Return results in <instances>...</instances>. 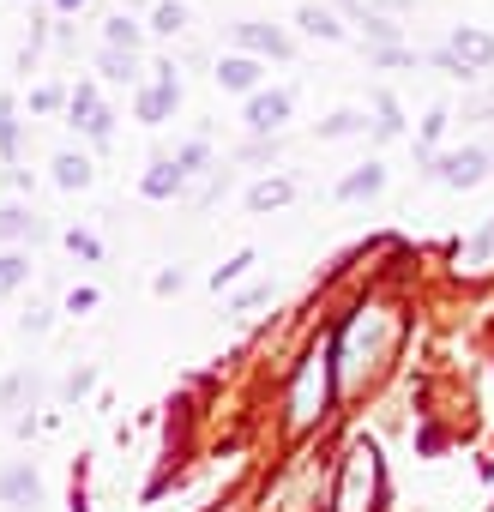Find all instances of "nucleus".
<instances>
[{
	"label": "nucleus",
	"mask_w": 494,
	"mask_h": 512,
	"mask_svg": "<svg viewBox=\"0 0 494 512\" xmlns=\"http://www.w3.org/2000/svg\"><path fill=\"white\" fill-rule=\"evenodd\" d=\"M332 344H320V350H308V362H302V374H296V386H290V428H314V416L326 410V398H332Z\"/></svg>",
	"instance_id": "1"
},
{
	"label": "nucleus",
	"mask_w": 494,
	"mask_h": 512,
	"mask_svg": "<svg viewBox=\"0 0 494 512\" xmlns=\"http://www.w3.org/2000/svg\"><path fill=\"white\" fill-rule=\"evenodd\" d=\"M434 67L470 85L476 73H488V67H494V37H488V31H476V25H458V31L446 37V49H434Z\"/></svg>",
	"instance_id": "2"
},
{
	"label": "nucleus",
	"mask_w": 494,
	"mask_h": 512,
	"mask_svg": "<svg viewBox=\"0 0 494 512\" xmlns=\"http://www.w3.org/2000/svg\"><path fill=\"white\" fill-rule=\"evenodd\" d=\"M488 169H494V151H482V145H458V151L428 157V175L440 187H476V181H488Z\"/></svg>",
	"instance_id": "3"
},
{
	"label": "nucleus",
	"mask_w": 494,
	"mask_h": 512,
	"mask_svg": "<svg viewBox=\"0 0 494 512\" xmlns=\"http://www.w3.org/2000/svg\"><path fill=\"white\" fill-rule=\"evenodd\" d=\"M290 109H296V97L290 91H254L247 97V133H260V139H272V133H284L290 127Z\"/></svg>",
	"instance_id": "4"
},
{
	"label": "nucleus",
	"mask_w": 494,
	"mask_h": 512,
	"mask_svg": "<svg viewBox=\"0 0 494 512\" xmlns=\"http://www.w3.org/2000/svg\"><path fill=\"white\" fill-rule=\"evenodd\" d=\"M229 37H235L247 55H272V61H290V55H296V43H290L278 25H266V19H235Z\"/></svg>",
	"instance_id": "5"
},
{
	"label": "nucleus",
	"mask_w": 494,
	"mask_h": 512,
	"mask_svg": "<svg viewBox=\"0 0 494 512\" xmlns=\"http://www.w3.org/2000/svg\"><path fill=\"white\" fill-rule=\"evenodd\" d=\"M43 500V476L25 464V458H13L7 470H0V506H13V512H31Z\"/></svg>",
	"instance_id": "6"
},
{
	"label": "nucleus",
	"mask_w": 494,
	"mask_h": 512,
	"mask_svg": "<svg viewBox=\"0 0 494 512\" xmlns=\"http://www.w3.org/2000/svg\"><path fill=\"white\" fill-rule=\"evenodd\" d=\"M368 494H374V452H362V446H356V452L344 458L338 506H344V512H362V500H368Z\"/></svg>",
	"instance_id": "7"
},
{
	"label": "nucleus",
	"mask_w": 494,
	"mask_h": 512,
	"mask_svg": "<svg viewBox=\"0 0 494 512\" xmlns=\"http://www.w3.org/2000/svg\"><path fill=\"white\" fill-rule=\"evenodd\" d=\"M139 193L145 199H181L187 193V169L175 157H151V169L139 175Z\"/></svg>",
	"instance_id": "8"
},
{
	"label": "nucleus",
	"mask_w": 494,
	"mask_h": 512,
	"mask_svg": "<svg viewBox=\"0 0 494 512\" xmlns=\"http://www.w3.org/2000/svg\"><path fill=\"white\" fill-rule=\"evenodd\" d=\"M217 85L254 97V91H260V61H254V55H223V61H217Z\"/></svg>",
	"instance_id": "9"
},
{
	"label": "nucleus",
	"mask_w": 494,
	"mask_h": 512,
	"mask_svg": "<svg viewBox=\"0 0 494 512\" xmlns=\"http://www.w3.org/2000/svg\"><path fill=\"white\" fill-rule=\"evenodd\" d=\"M175 103H181V91H169V85H139V97H133V109H139L145 127H163L175 115Z\"/></svg>",
	"instance_id": "10"
},
{
	"label": "nucleus",
	"mask_w": 494,
	"mask_h": 512,
	"mask_svg": "<svg viewBox=\"0 0 494 512\" xmlns=\"http://www.w3.org/2000/svg\"><path fill=\"white\" fill-rule=\"evenodd\" d=\"M49 169H55V187H61V193H85V187H91V175H97L85 151H55V163H49Z\"/></svg>",
	"instance_id": "11"
},
{
	"label": "nucleus",
	"mask_w": 494,
	"mask_h": 512,
	"mask_svg": "<svg viewBox=\"0 0 494 512\" xmlns=\"http://www.w3.org/2000/svg\"><path fill=\"white\" fill-rule=\"evenodd\" d=\"M296 199V181L290 175H272V181H254L247 187V211L254 217H266V211H278V205H290Z\"/></svg>",
	"instance_id": "12"
},
{
	"label": "nucleus",
	"mask_w": 494,
	"mask_h": 512,
	"mask_svg": "<svg viewBox=\"0 0 494 512\" xmlns=\"http://www.w3.org/2000/svg\"><path fill=\"white\" fill-rule=\"evenodd\" d=\"M145 31H151V25H139L133 13H115V19L103 25V49H127V55H139V49H145Z\"/></svg>",
	"instance_id": "13"
},
{
	"label": "nucleus",
	"mask_w": 494,
	"mask_h": 512,
	"mask_svg": "<svg viewBox=\"0 0 494 512\" xmlns=\"http://www.w3.org/2000/svg\"><path fill=\"white\" fill-rule=\"evenodd\" d=\"M37 392H43V380H37L31 368H19V374L0 380V410H31V404H37Z\"/></svg>",
	"instance_id": "14"
},
{
	"label": "nucleus",
	"mask_w": 494,
	"mask_h": 512,
	"mask_svg": "<svg viewBox=\"0 0 494 512\" xmlns=\"http://www.w3.org/2000/svg\"><path fill=\"white\" fill-rule=\"evenodd\" d=\"M380 187H386V163H374V157H368L356 175H344V181H338V199H374Z\"/></svg>",
	"instance_id": "15"
},
{
	"label": "nucleus",
	"mask_w": 494,
	"mask_h": 512,
	"mask_svg": "<svg viewBox=\"0 0 494 512\" xmlns=\"http://www.w3.org/2000/svg\"><path fill=\"white\" fill-rule=\"evenodd\" d=\"M97 73H103L109 85H139V55H127V49H97Z\"/></svg>",
	"instance_id": "16"
},
{
	"label": "nucleus",
	"mask_w": 494,
	"mask_h": 512,
	"mask_svg": "<svg viewBox=\"0 0 494 512\" xmlns=\"http://www.w3.org/2000/svg\"><path fill=\"white\" fill-rule=\"evenodd\" d=\"M37 235H43L37 211H25V205H0V241H37Z\"/></svg>",
	"instance_id": "17"
},
{
	"label": "nucleus",
	"mask_w": 494,
	"mask_h": 512,
	"mask_svg": "<svg viewBox=\"0 0 494 512\" xmlns=\"http://www.w3.org/2000/svg\"><path fill=\"white\" fill-rule=\"evenodd\" d=\"M187 31V7L181 0H157L151 7V37H181Z\"/></svg>",
	"instance_id": "18"
},
{
	"label": "nucleus",
	"mask_w": 494,
	"mask_h": 512,
	"mask_svg": "<svg viewBox=\"0 0 494 512\" xmlns=\"http://www.w3.org/2000/svg\"><path fill=\"white\" fill-rule=\"evenodd\" d=\"M25 278H31V253L7 247V253H0V296H13V290H19Z\"/></svg>",
	"instance_id": "19"
},
{
	"label": "nucleus",
	"mask_w": 494,
	"mask_h": 512,
	"mask_svg": "<svg viewBox=\"0 0 494 512\" xmlns=\"http://www.w3.org/2000/svg\"><path fill=\"white\" fill-rule=\"evenodd\" d=\"M356 133H368V115L362 109H338V115L320 121V139H356Z\"/></svg>",
	"instance_id": "20"
},
{
	"label": "nucleus",
	"mask_w": 494,
	"mask_h": 512,
	"mask_svg": "<svg viewBox=\"0 0 494 512\" xmlns=\"http://www.w3.org/2000/svg\"><path fill=\"white\" fill-rule=\"evenodd\" d=\"M374 115H380V121H374V133H380V139H398V133H404V115H398L392 91H374Z\"/></svg>",
	"instance_id": "21"
},
{
	"label": "nucleus",
	"mask_w": 494,
	"mask_h": 512,
	"mask_svg": "<svg viewBox=\"0 0 494 512\" xmlns=\"http://www.w3.org/2000/svg\"><path fill=\"white\" fill-rule=\"evenodd\" d=\"M458 260H464V266H488V260H494V217H488V223H482V229L464 241V253H458Z\"/></svg>",
	"instance_id": "22"
},
{
	"label": "nucleus",
	"mask_w": 494,
	"mask_h": 512,
	"mask_svg": "<svg viewBox=\"0 0 494 512\" xmlns=\"http://www.w3.org/2000/svg\"><path fill=\"white\" fill-rule=\"evenodd\" d=\"M296 19H302V25H308L314 37H326V43H344V25H338V19H332L326 7H302Z\"/></svg>",
	"instance_id": "23"
},
{
	"label": "nucleus",
	"mask_w": 494,
	"mask_h": 512,
	"mask_svg": "<svg viewBox=\"0 0 494 512\" xmlns=\"http://www.w3.org/2000/svg\"><path fill=\"white\" fill-rule=\"evenodd\" d=\"M103 103H97V85H73V103H67V115H73V127H85L91 115H97Z\"/></svg>",
	"instance_id": "24"
},
{
	"label": "nucleus",
	"mask_w": 494,
	"mask_h": 512,
	"mask_svg": "<svg viewBox=\"0 0 494 512\" xmlns=\"http://www.w3.org/2000/svg\"><path fill=\"white\" fill-rule=\"evenodd\" d=\"M175 163H181V169H187V181H193V175H205V163H211V145H205V139H187V145L175 151Z\"/></svg>",
	"instance_id": "25"
},
{
	"label": "nucleus",
	"mask_w": 494,
	"mask_h": 512,
	"mask_svg": "<svg viewBox=\"0 0 494 512\" xmlns=\"http://www.w3.org/2000/svg\"><path fill=\"white\" fill-rule=\"evenodd\" d=\"M67 253H79V260L97 266V260H103V241H97L91 229H67Z\"/></svg>",
	"instance_id": "26"
},
{
	"label": "nucleus",
	"mask_w": 494,
	"mask_h": 512,
	"mask_svg": "<svg viewBox=\"0 0 494 512\" xmlns=\"http://www.w3.org/2000/svg\"><path fill=\"white\" fill-rule=\"evenodd\" d=\"M61 103H73V91H61V85H37V91H31V109H37V115H55Z\"/></svg>",
	"instance_id": "27"
},
{
	"label": "nucleus",
	"mask_w": 494,
	"mask_h": 512,
	"mask_svg": "<svg viewBox=\"0 0 494 512\" xmlns=\"http://www.w3.org/2000/svg\"><path fill=\"white\" fill-rule=\"evenodd\" d=\"M79 133H85V139H91V145H97V151H103V145H109V139H115V115H109V109H97V115H91V121H85V127H79Z\"/></svg>",
	"instance_id": "28"
},
{
	"label": "nucleus",
	"mask_w": 494,
	"mask_h": 512,
	"mask_svg": "<svg viewBox=\"0 0 494 512\" xmlns=\"http://www.w3.org/2000/svg\"><path fill=\"white\" fill-rule=\"evenodd\" d=\"M19 145H25V121H19V115H13V121H0V157L13 163V157H19Z\"/></svg>",
	"instance_id": "29"
},
{
	"label": "nucleus",
	"mask_w": 494,
	"mask_h": 512,
	"mask_svg": "<svg viewBox=\"0 0 494 512\" xmlns=\"http://www.w3.org/2000/svg\"><path fill=\"white\" fill-rule=\"evenodd\" d=\"M368 61H374V67H410L416 55H410V49H398V43H380V49H368Z\"/></svg>",
	"instance_id": "30"
},
{
	"label": "nucleus",
	"mask_w": 494,
	"mask_h": 512,
	"mask_svg": "<svg viewBox=\"0 0 494 512\" xmlns=\"http://www.w3.org/2000/svg\"><path fill=\"white\" fill-rule=\"evenodd\" d=\"M91 386H97V374H91V368H73V374H67V386H61V398H67V404H79Z\"/></svg>",
	"instance_id": "31"
},
{
	"label": "nucleus",
	"mask_w": 494,
	"mask_h": 512,
	"mask_svg": "<svg viewBox=\"0 0 494 512\" xmlns=\"http://www.w3.org/2000/svg\"><path fill=\"white\" fill-rule=\"evenodd\" d=\"M247 266H254V253H235V260H229V266H217V272H211V284L223 290V284H235V278H241Z\"/></svg>",
	"instance_id": "32"
},
{
	"label": "nucleus",
	"mask_w": 494,
	"mask_h": 512,
	"mask_svg": "<svg viewBox=\"0 0 494 512\" xmlns=\"http://www.w3.org/2000/svg\"><path fill=\"white\" fill-rule=\"evenodd\" d=\"M19 326H25V338H43V332H49V308H31Z\"/></svg>",
	"instance_id": "33"
},
{
	"label": "nucleus",
	"mask_w": 494,
	"mask_h": 512,
	"mask_svg": "<svg viewBox=\"0 0 494 512\" xmlns=\"http://www.w3.org/2000/svg\"><path fill=\"white\" fill-rule=\"evenodd\" d=\"M272 302V290H247V296H235V314H254V308H266Z\"/></svg>",
	"instance_id": "34"
},
{
	"label": "nucleus",
	"mask_w": 494,
	"mask_h": 512,
	"mask_svg": "<svg viewBox=\"0 0 494 512\" xmlns=\"http://www.w3.org/2000/svg\"><path fill=\"white\" fill-rule=\"evenodd\" d=\"M440 133H446V115H440V109H434V115H428V121H422V145H434V139H440Z\"/></svg>",
	"instance_id": "35"
},
{
	"label": "nucleus",
	"mask_w": 494,
	"mask_h": 512,
	"mask_svg": "<svg viewBox=\"0 0 494 512\" xmlns=\"http://www.w3.org/2000/svg\"><path fill=\"white\" fill-rule=\"evenodd\" d=\"M85 308H97V290H73L67 296V314H85Z\"/></svg>",
	"instance_id": "36"
},
{
	"label": "nucleus",
	"mask_w": 494,
	"mask_h": 512,
	"mask_svg": "<svg viewBox=\"0 0 494 512\" xmlns=\"http://www.w3.org/2000/svg\"><path fill=\"white\" fill-rule=\"evenodd\" d=\"M181 290V272H157V296H175Z\"/></svg>",
	"instance_id": "37"
},
{
	"label": "nucleus",
	"mask_w": 494,
	"mask_h": 512,
	"mask_svg": "<svg viewBox=\"0 0 494 512\" xmlns=\"http://www.w3.org/2000/svg\"><path fill=\"white\" fill-rule=\"evenodd\" d=\"M85 7V0H55V13H79Z\"/></svg>",
	"instance_id": "38"
},
{
	"label": "nucleus",
	"mask_w": 494,
	"mask_h": 512,
	"mask_svg": "<svg viewBox=\"0 0 494 512\" xmlns=\"http://www.w3.org/2000/svg\"><path fill=\"white\" fill-rule=\"evenodd\" d=\"M0 121H13V97L7 91H0Z\"/></svg>",
	"instance_id": "39"
},
{
	"label": "nucleus",
	"mask_w": 494,
	"mask_h": 512,
	"mask_svg": "<svg viewBox=\"0 0 494 512\" xmlns=\"http://www.w3.org/2000/svg\"><path fill=\"white\" fill-rule=\"evenodd\" d=\"M127 7H145V13H151V7H157V0H127Z\"/></svg>",
	"instance_id": "40"
}]
</instances>
